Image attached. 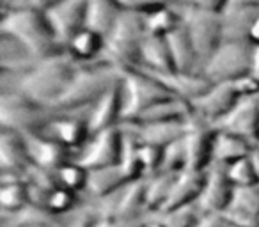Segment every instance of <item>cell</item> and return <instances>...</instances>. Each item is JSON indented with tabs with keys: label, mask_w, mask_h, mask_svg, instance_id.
<instances>
[{
	"label": "cell",
	"mask_w": 259,
	"mask_h": 227,
	"mask_svg": "<svg viewBox=\"0 0 259 227\" xmlns=\"http://www.w3.org/2000/svg\"><path fill=\"white\" fill-rule=\"evenodd\" d=\"M0 34L18 41L34 61L66 54V44L57 39L45 13L30 8L9 9L2 16Z\"/></svg>",
	"instance_id": "6da1fadb"
},
{
	"label": "cell",
	"mask_w": 259,
	"mask_h": 227,
	"mask_svg": "<svg viewBox=\"0 0 259 227\" xmlns=\"http://www.w3.org/2000/svg\"><path fill=\"white\" fill-rule=\"evenodd\" d=\"M78 69L76 61L68 52L43 59L20 76L16 90L29 100L52 108V105L68 89Z\"/></svg>",
	"instance_id": "7a4b0ae2"
},
{
	"label": "cell",
	"mask_w": 259,
	"mask_h": 227,
	"mask_svg": "<svg viewBox=\"0 0 259 227\" xmlns=\"http://www.w3.org/2000/svg\"><path fill=\"white\" fill-rule=\"evenodd\" d=\"M121 75L122 69L107 61L80 68L68 89L52 105V108L61 114L80 110L85 107L91 108L114 83L121 80Z\"/></svg>",
	"instance_id": "3957f363"
},
{
	"label": "cell",
	"mask_w": 259,
	"mask_h": 227,
	"mask_svg": "<svg viewBox=\"0 0 259 227\" xmlns=\"http://www.w3.org/2000/svg\"><path fill=\"white\" fill-rule=\"evenodd\" d=\"M121 85L124 100L121 123H135L146 110L174 98L169 89H165L155 76L146 73L141 66L122 69Z\"/></svg>",
	"instance_id": "277c9868"
},
{
	"label": "cell",
	"mask_w": 259,
	"mask_h": 227,
	"mask_svg": "<svg viewBox=\"0 0 259 227\" xmlns=\"http://www.w3.org/2000/svg\"><path fill=\"white\" fill-rule=\"evenodd\" d=\"M146 36L148 34H146L144 16L122 11L114 29L107 34L103 61L112 62L121 69L141 66L142 43Z\"/></svg>",
	"instance_id": "5b68a950"
},
{
	"label": "cell",
	"mask_w": 259,
	"mask_h": 227,
	"mask_svg": "<svg viewBox=\"0 0 259 227\" xmlns=\"http://www.w3.org/2000/svg\"><path fill=\"white\" fill-rule=\"evenodd\" d=\"M59 117L57 110L29 100L18 90L4 93L0 98V123L2 128L22 135L43 133Z\"/></svg>",
	"instance_id": "8992f818"
},
{
	"label": "cell",
	"mask_w": 259,
	"mask_h": 227,
	"mask_svg": "<svg viewBox=\"0 0 259 227\" xmlns=\"http://www.w3.org/2000/svg\"><path fill=\"white\" fill-rule=\"evenodd\" d=\"M252 54L254 44L250 41L241 43H222L219 50L202 66L201 73L213 83L234 82L252 73Z\"/></svg>",
	"instance_id": "52a82bcc"
},
{
	"label": "cell",
	"mask_w": 259,
	"mask_h": 227,
	"mask_svg": "<svg viewBox=\"0 0 259 227\" xmlns=\"http://www.w3.org/2000/svg\"><path fill=\"white\" fill-rule=\"evenodd\" d=\"M183 27L187 29L192 43L199 55L201 69L213 54L224 43L222 37V15L209 13L204 9L187 6L183 9Z\"/></svg>",
	"instance_id": "ba28073f"
},
{
	"label": "cell",
	"mask_w": 259,
	"mask_h": 227,
	"mask_svg": "<svg viewBox=\"0 0 259 227\" xmlns=\"http://www.w3.org/2000/svg\"><path fill=\"white\" fill-rule=\"evenodd\" d=\"M217 128L197 114L187 119V133L183 137L187 153V170L204 172L213 163V146H215Z\"/></svg>",
	"instance_id": "9c48e42d"
},
{
	"label": "cell",
	"mask_w": 259,
	"mask_h": 227,
	"mask_svg": "<svg viewBox=\"0 0 259 227\" xmlns=\"http://www.w3.org/2000/svg\"><path fill=\"white\" fill-rule=\"evenodd\" d=\"M122 148V130L121 126H114L94 133L87 146L83 148L82 155L76 162L87 170L105 169V167L117 165L121 162Z\"/></svg>",
	"instance_id": "30bf717a"
},
{
	"label": "cell",
	"mask_w": 259,
	"mask_h": 227,
	"mask_svg": "<svg viewBox=\"0 0 259 227\" xmlns=\"http://www.w3.org/2000/svg\"><path fill=\"white\" fill-rule=\"evenodd\" d=\"M213 126L220 131L234 133L248 141L252 146H259V96L240 98L233 110L217 121Z\"/></svg>",
	"instance_id": "8fae6325"
},
{
	"label": "cell",
	"mask_w": 259,
	"mask_h": 227,
	"mask_svg": "<svg viewBox=\"0 0 259 227\" xmlns=\"http://www.w3.org/2000/svg\"><path fill=\"white\" fill-rule=\"evenodd\" d=\"M234 185L229 181L224 165H213L209 172H206V183L197 204L202 213H219L222 215L229 208L233 201Z\"/></svg>",
	"instance_id": "7c38bea8"
},
{
	"label": "cell",
	"mask_w": 259,
	"mask_h": 227,
	"mask_svg": "<svg viewBox=\"0 0 259 227\" xmlns=\"http://www.w3.org/2000/svg\"><path fill=\"white\" fill-rule=\"evenodd\" d=\"M240 101L236 89H234L233 82H222V83H213V87L192 103L194 112L208 123L215 124L222 117H226L234 105Z\"/></svg>",
	"instance_id": "4fadbf2b"
},
{
	"label": "cell",
	"mask_w": 259,
	"mask_h": 227,
	"mask_svg": "<svg viewBox=\"0 0 259 227\" xmlns=\"http://www.w3.org/2000/svg\"><path fill=\"white\" fill-rule=\"evenodd\" d=\"M89 0H62L55 9L48 13V20L57 39L66 44L87 23Z\"/></svg>",
	"instance_id": "5bb4252c"
},
{
	"label": "cell",
	"mask_w": 259,
	"mask_h": 227,
	"mask_svg": "<svg viewBox=\"0 0 259 227\" xmlns=\"http://www.w3.org/2000/svg\"><path fill=\"white\" fill-rule=\"evenodd\" d=\"M142 68V66H141ZM146 73L155 76L165 89L172 93L174 98H180L188 103H194L201 96H204L213 87L211 80L206 78L202 73H183V71H172V73H156L142 68Z\"/></svg>",
	"instance_id": "9a60e30c"
},
{
	"label": "cell",
	"mask_w": 259,
	"mask_h": 227,
	"mask_svg": "<svg viewBox=\"0 0 259 227\" xmlns=\"http://www.w3.org/2000/svg\"><path fill=\"white\" fill-rule=\"evenodd\" d=\"M122 105L124 100H122V85L119 80L91 107L89 117H87L91 133L94 135L108 128L119 126L122 121Z\"/></svg>",
	"instance_id": "2e32d148"
},
{
	"label": "cell",
	"mask_w": 259,
	"mask_h": 227,
	"mask_svg": "<svg viewBox=\"0 0 259 227\" xmlns=\"http://www.w3.org/2000/svg\"><path fill=\"white\" fill-rule=\"evenodd\" d=\"M32 165L25 135L2 128L0 131V167L9 176H22Z\"/></svg>",
	"instance_id": "e0dca14e"
},
{
	"label": "cell",
	"mask_w": 259,
	"mask_h": 227,
	"mask_svg": "<svg viewBox=\"0 0 259 227\" xmlns=\"http://www.w3.org/2000/svg\"><path fill=\"white\" fill-rule=\"evenodd\" d=\"M29 155L32 165L47 170H57L69 162V148L54 137H45L41 133L25 135Z\"/></svg>",
	"instance_id": "ac0fdd59"
},
{
	"label": "cell",
	"mask_w": 259,
	"mask_h": 227,
	"mask_svg": "<svg viewBox=\"0 0 259 227\" xmlns=\"http://www.w3.org/2000/svg\"><path fill=\"white\" fill-rule=\"evenodd\" d=\"M206 183V172H195V170H183L176 174L170 187L169 197L163 204L160 213H169L172 209L183 208V206L194 204L199 201L202 188Z\"/></svg>",
	"instance_id": "d6986e66"
},
{
	"label": "cell",
	"mask_w": 259,
	"mask_h": 227,
	"mask_svg": "<svg viewBox=\"0 0 259 227\" xmlns=\"http://www.w3.org/2000/svg\"><path fill=\"white\" fill-rule=\"evenodd\" d=\"M48 130L52 131L50 137L57 139L61 144H64L66 148L75 149V148H85L87 142L91 141L93 133L89 130V123L87 119L78 116H59L54 123L50 124Z\"/></svg>",
	"instance_id": "ffe728a7"
},
{
	"label": "cell",
	"mask_w": 259,
	"mask_h": 227,
	"mask_svg": "<svg viewBox=\"0 0 259 227\" xmlns=\"http://www.w3.org/2000/svg\"><path fill=\"white\" fill-rule=\"evenodd\" d=\"M107 37L96 30L83 27L66 43V52L76 62H96L101 55H105Z\"/></svg>",
	"instance_id": "44dd1931"
},
{
	"label": "cell",
	"mask_w": 259,
	"mask_h": 227,
	"mask_svg": "<svg viewBox=\"0 0 259 227\" xmlns=\"http://www.w3.org/2000/svg\"><path fill=\"white\" fill-rule=\"evenodd\" d=\"M259 16V9H247L236 8V6H227L222 13V37L224 43H241L248 41L252 23Z\"/></svg>",
	"instance_id": "7402d4cb"
},
{
	"label": "cell",
	"mask_w": 259,
	"mask_h": 227,
	"mask_svg": "<svg viewBox=\"0 0 259 227\" xmlns=\"http://www.w3.org/2000/svg\"><path fill=\"white\" fill-rule=\"evenodd\" d=\"M126 185H130V183H128V179H126L122 169L117 163V165L105 167V169L89 170L85 190L89 192L93 197L103 201V199L112 197L114 194L121 192Z\"/></svg>",
	"instance_id": "603a6c76"
},
{
	"label": "cell",
	"mask_w": 259,
	"mask_h": 227,
	"mask_svg": "<svg viewBox=\"0 0 259 227\" xmlns=\"http://www.w3.org/2000/svg\"><path fill=\"white\" fill-rule=\"evenodd\" d=\"M255 146H252L248 141L238 137L234 133L217 130L215 146H213V163L217 165H231L241 158H247L254 153Z\"/></svg>",
	"instance_id": "cb8c5ba5"
},
{
	"label": "cell",
	"mask_w": 259,
	"mask_h": 227,
	"mask_svg": "<svg viewBox=\"0 0 259 227\" xmlns=\"http://www.w3.org/2000/svg\"><path fill=\"white\" fill-rule=\"evenodd\" d=\"M141 66L149 69V71H156V73L176 71L167 37L146 36L144 43H142Z\"/></svg>",
	"instance_id": "d4e9b609"
},
{
	"label": "cell",
	"mask_w": 259,
	"mask_h": 227,
	"mask_svg": "<svg viewBox=\"0 0 259 227\" xmlns=\"http://www.w3.org/2000/svg\"><path fill=\"white\" fill-rule=\"evenodd\" d=\"M170 47V54H172L174 68L176 71L183 73H199L197 68H201L199 64V55L195 50L194 43H192L190 36H188L187 29L183 25L178 30H174L170 36H167Z\"/></svg>",
	"instance_id": "484cf974"
},
{
	"label": "cell",
	"mask_w": 259,
	"mask_h": 227,
	"mask_svg": "<svg viewBox=\"0 0 259 227\" xmlns=\"http://www.w3.org/2000/svg\"><path fill=\"white\" fill-rule=\"evenodd\" d=\"M139 139L142 144H155L160 148L181 141L187 133V121H165V123L137 124Z\"/></svg>",
	"instance_id": "4316f807"
},
{
	"label": "cell",
	"mask_w": 259,
	"mask_h": 227,
	"mask_svg": "<svg viewBox=\"0 0 259 227\" xmlns=\"http://www.w3.org/2000/svg\"><path fill=\"white\" fill-rule=\"evenodd\" d=\"M146 208V181H135L122 188L117 194L115 204L108 218H139V213Z\"/></svg>",
	"instance_id": "83f0119b"
},
{
	"label": "cell",
	"mask_w": 259,
	"mask_h": 227,
	"mask_svg": "<svg viewBox=\"0 0 259 227\" xmlns=\"http://www.w3.org/2000/svg\"><path fill=\"white\" fill-rule=\"evenodd\" d=\"M122 15V9L117 6L115 0H89L87 4V23L85 27L96 30V32L107 34L114 29L115 22Z\"/></svg>",
	"instance_id": "f1b7e54d"
},
{
	"label": "cell",
	"mask_w": 259,
	"mask_h": 227,
	"mask_svg": "<svg viewBox=\"0 0 259 227\" xmlns=\"http://www.w3.org/2000/svg\"><path fill=\"white\" fill-rule=\"evenodd\" d=\"M0 204L6 211L18 213L30 204V187L22 176L4 174L2 188H0Z\"/></svg>",
	"instance_id": "f546056e"
},
{
	"label": "cell",
	"mask_w": 259,
	"mask_h": 227,
	"mask_svg": "<svg viewBox=\"0 0 259 227\" xmlns=\"http://www.w3.org/2000/svg\"><path fill=\"white\" fill-rule=\"evenodd\" d=\"M144 25H146V34L148 36H160L167 37L178 30L183 25V15L176 11L170 6H165L162 9L149 13L144 16Z\"/></svg>",
	"instance_id": "4dcf8cb0"
},
{
	"label": "cell",
	"mask_w": 259,
	"mask_h": 227,
	"mask_svg": "<svg viewBox=\"0 0 259 227\" xmlns=\"http://www.w3.org/2000/svg\"><path fill=\"white\" fill-rule=\"evenodd\" d=\"M176 174L169 172H156L151 179L146 181V208L149 211H162L167 197H169L170 187Z\"/></svg>",
	"instance_id": "1f68e13d"
},
{
	"label": "cell",
	"mask_w": 259,
	"mask_h": 227,
	"mask_svg": "<svg viewBox=\"0 0 259 227\" xmlns=\"http://www.w3.org/2000/svg\"><path fill=\"white\" fill-rule=\"evenodd\" d=\"M61 215H55L48 208L30 202L27 208L18 211V223L23 227H57Z\"/></svg>",
	"instance_id": "d6a6232c"
},
{
	"label": "cell",
	"mask_w": 259,
	"mask_h": 227,
	"mask_svg": "<svg viewBox=\"0 0 259 227\" xmlns=\"http://www.w3.org/2000/svg\"><path fill=\"white\" fill-rule=\"evenodd\" d=\"M226 172H227L229 181L234 187H252V185H259L257 170H255L254 162H252L250 156L241 158V160H238V162L227 165Z\"/></svg>",
	"instance_id": "836d02e7"
},
{
	"label": "cell",
	"mask_w": 259,
	"mask_h": 227,
	"mask_svg": "<svg viewBox=\"0 0 259 227\" xmlns=\"http://www.w3.org/2000/svg\"><path fill=\"white\" fill-rule=\"evenodd\" d=\"M59 185L64 188H69L73 192H80L87 187V177H89V170L82 167L78 162H68L57 169Z\"/></svg>",
	"instance_id": "e575fe53"
},
{
	"label": "cell",
	"mask_w": 259,
	"mask_h": 227,
	"mask_svg": "<svg viewBox=\"0 0 259 227\" xmlns=\"http://www.w3.org/2000/svg\"><path fill=\"white\" fill-rule=\"evenodd\" d=\"M201 208L197 202L194 204L183 206V208L172 209L169 213H162V222L167 227H195L197 222L201 220Z\"/></svg>",
	"instance_id": "d590c367"
},
{
	"label": "cell",
	"mask_w": 259,
	"mask_h": 227,
	"mask_svg": "<svg viewBox=\"0 0 259 227\" xmlns=\"http://www.w3.org/2000/svg\"><path fill=\"white\" fill-rule=\"evenodd\" d=\"M229 208L241 209L250 215L259 216V185L252 187H234L233 201Z\"/></svg>",
	"instance_id": "8d00e7d4"
},
{
	"label": "cell",
	"mask_w": 259,
	"mask_h": 227,
	"mask_svg": "<svg viewBox=\"0 0 259 227\" xmlns=\"http://www.w3.org/2000/svg\"><path fill=\"white\" fill-rule=\"evenodd\" d=\"M187 170V153H185L183 139L163 148V162L160 172L180 174Z\"/></svg>",
	"instance_id": "74e56055"
},
{
	"label": "cell",
	"mask_w": 259,
	"mask_h": 227,
	"mask_svg": "<svg viewBox=\"0 0 259 227\" xmlns=\"http://www.w3.org/2000/svg\"><path fill=\"white\" fill-rule=\"evenodd\" d=\"M75 202H76V192L64 187H57L55 190L48 192L45 208H48L55 215H64L69 209H73Z\"/></svg>",
	"instance_id": "f35d334b"
},
{
	"label": "cell",
	"mask_w": 259,
	"mask_h": 227,
	"mask_svg": "<svg viewBox=\"0 0 259 227\" xmlns=\"http://www.w3.org/2000/svg\"><path fill=\"white\" fill-rule=\"evenodd\" d=\"M115 2L124 13H135V15L146 16L156 9L170 6L176 0H115Z\"/></svg>",
	"instance_id": "ab89813d"
},
{
	"label": "cell",
	"mask_w": 259,
	"mask_h": 227,
	"mask_svg": "<svg viewBox=\"0 0 259 227\" xmlns=\"http://www.w3.org/2000/svg\"><path fill=\"white\" fill-rule=\"evenodd\" d=\"M139 160H141L144 172H160L163 162V148L155 144H141V148H139Z\"/></svg>",
	"instance_id": "60d3db41"
},
{
	"label": "cell",
	"mask_w": 259,
	"mask_h": 227,
	"mask_svg": "<svg viewBox=\"0 0 259 227\" xmlns=\"http://www.w3.org/2000/svg\"><path fill=\"white\" fill-rule=\"evenodd\" d=\"M233 85H234V89H236V93L240 98L259 96V78L252 75V73H248V75L234 80Z\"/></svg>",
	"instance_id": "b9f144b4"
},
{
	"label": "cell",
	"mask_w": 259,
	"mask_h": 227,
	"mask_svg": "<svg viewBox=\"0 0 259 227\" xmlns=\"http://www.w3.org/2000/svg\"><path fill=\"white\" fill-rule=\"evenodd\" d=\"M231 0H187L185 4L187 6H194V8L204 9L209 13H217V15H222L227 9Z\"/></svg>",
	"instance_id": "7bdbcfd3"
},
{
	"label": "cell",
	"mask_w": 259,
	"mask_h": 227,
	"mask_svg": "<svg viewBox=\"0 0 259 227\" xmlns=\"http://www.w3.org/2000/svg\"><path fill=\"white\" fill-rule=\"evenodd\" d=\"M148 223H144L141 218H100L94 227H146Z\"/></svg>",
	"instance_id": "ee69618b"
},
{
	"label": "cell",
	"mask_w": 259,
	"mask_h": 227,
	"mask_svg": "<svg viewBox=\"0 0 259 227\" xmlns=\"http://www.w3.org/2000/svg\"><path fill=\"white\" fill-rule=\"evenodd\" d=\"M195 227H227V222L219 213H202Z\"/></svg>",
	"instance_id": "f6af8a7d"
},
{
	"label": "cell",
	"mask_w": 259,
	"mask_h": 227,
	"mask_svg": "<svg viewBox=\"0 0 259 227\" xmlns=\"http://www.w3.org/2000/svg\"><path fill=\"white\" fill-rule=\"evenodd\" d=\"M229 6L247 8V9H259V0H231Z\"/></svg>",
	"instance_id": "bcb514c9"
},
{
	"label": "cell",
	"mask_w": 259,
	"mask_h": 227,
	"mask_svg": "<svg viewBox=\"0 0 259 227\" xmlns=\"http://www.w3.org/2000/svg\"><path fill=\"white\" fill-rule=\"evenodd\" d=\"M248 41H250L254 47H259V16L255 18V22L252 23L250 32H248Z\"/></svg>",
	"instance_id": "7dc6e473"
},
{
	"label": "cell",
	"mask_w": 259,
	"mask_h": 227,
	"mask_svg": "<svg viewBox=\"0 0 259 227\" xmlns=\"http://www.w3.org/2000/svg\"><path fill=\"white\" fill-rule=\"evenodd\" d=\"M98 220L94 216H82V218L76 220L73 225H68V227H94L96 225Z\"/></svg>",
	"instance_id": "c3c4849f"
},
{
	"label": "cell",
	"mask_w": 259,
	"mask_h": 227,
	"mask_svg": "<svg viewBox=\"0 0 259 227\" xmlns=\"http://www.w3.org/2000/svg\"><path fill=\"white\" fill-rule=\"evenodd\" d=\"M252 75L259 78V47H254V54H252Z\"/></svg>",
	"instance_id": "681fc988"
},
{
	"label": "cell",
	"mask_w": 259,
	"mask_h": 227,
	"mask_svg": "<svg viewBox=\"0 0 259 227\" xmlns=\"http://www.w3.org/2000/svg\"><path fill=\"white\" fill-rule=\"evenodd\" d=\"M146 227H167L165 223L162 222V220H158V222H151V223H148Z\"/></svg>",
	"instance_id": "f907efd6"
},
{
	"label": "cell",
	"mask_w": 259,
	"mask_h": 227,
	"mask_svg": "<svg viewBox=\"0 0 259 227\" xmlns=\"http://www.w3.org/2000/svg\"><path fill=\"white\" fill-rule=\"evenodd\" d=\"M227 227H236V225H229V223H227Z\"/></svg>",
	"instance_id": "816d5d0a"
},
{
	"label": "cell",
	"mask_w": 259,
	"mask_h": 227,
	"mask_svg": "<svg viewBox=\"0 0 259 227\" xmlns=\"http://www.w3.org/2000/svg\"><path fill=\"white\" fill-rule=\"evenodd\" d=\"M181 2H187V0H181Z\"/></svg>",
	"instance_id": "f5cc1de1"
}]
</instances>
